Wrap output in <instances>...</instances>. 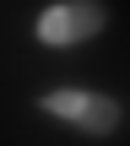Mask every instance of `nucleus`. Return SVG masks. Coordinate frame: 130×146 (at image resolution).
Here are the masks:
<instances>
[{
	"label": "nucleus",
	"instance_id": "nucleus-1",
	"mask_svg": "<svg viewBox=\"0 0 130 146\" xmlns=\"http://www.w3.org/2000/svg\"><path fill=\"white\" fill-rule=\"evenodd\" d=\"M38 108L54 114V119H65L71 130H81V135H92V141L119 135V125H125V108H119L114 98H103V92H87V87H49V92L38 98Z\"/></svg>",
	"mask_w": 130,
	"mask_h": 146
},
{
	"label": "nucleus",
	"instance_id": "nucleus-2",
	"mask_svg": "<svg viewBox=\"0 0 130 146\" xmlns=\"http://www.w3.org/2000/svg\"><path fill=\"white\" fill-rule=\"evenodd\" d=\"M103 27H109V11L92 0H60V5L38 11V22H33L38 43H49V49H76V43L98 38Z\"/></svg>",
	"mask_w": 130,
	"mask_h": 146
}]
</instances>
